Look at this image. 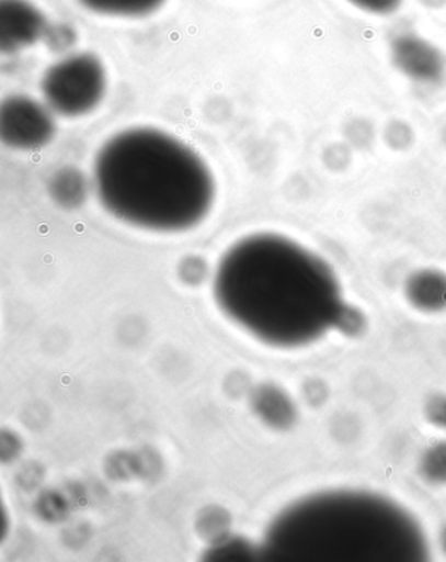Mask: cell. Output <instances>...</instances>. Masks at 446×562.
Instances as JSON below:
<instances>
[{
  "label": "cell",
  "mask_w": 446,
  "mask_h": 562,
  "mask_svg": "<svg viewBox=\"0 0 446 562\" xmlns=\"http://www.w3.org/2000/svg\"><path fill=\"white\" fill-rule=\"evenodd\" d=\"M213 289L221 313L268 347H308L346 316L327 263L272 233L233 243L215 269Z\"/></svg>",
  "instance_id": "obj_1"
},
{
  "label": "cell",
  "mask_w": 446,
  "mask_h": 562,
  "mask_svg": "<svg viewBox=\"0 0 446 562\" xmlns=\"http://www.w3.org/2000/svg\"><path fill=\"white\" fill-rule=\"evenodd\" d=\"M101 206L146 232L178 234L211 212L216 187L207 162L174 135L131 127L107 139L93 166Z\"/></svg>",
  "instance_id": "obj_2"
},
{
  "label": "cell",
  "mask_w": 446,
  "mask_h": 562,
  "mask_svg": "<svg viewBox=\"0 0 446 562\" xmlns=\"http://www.w3.org/2000/svg\"><path fill=\"white\" fill-rule=\"evenodd\" d=\"M106 71L100 58L77 53L52 65L41 80L44 103L54 114L77 119L90 114L106 93Z\"/></svg>",
  "instance_id": "obj_3"
},
{
  "label": "cell",
  "mask_w": 446,
  "mask_h": 562,
  "mask_svg": "<svg viewBox=\"0 0 446 562\" xmlns=\"http://www.w3.org/2000/svg\"><path fill=\"white\" fill-rule=\"evenodd\" d=\"M402 470L412 492L435 506L446 507V428L432 426L411 439Z\"/></svg>",
  "instance_id": "obj_4"
},
{
  "label": "cell",
  "mask_w": 446,
  "mask_h": 562,
  "mask_svg": "<svg viewBox=\"0 0 446 562\" xmlns=\"http://www.w3.org/2000/svg\"><path fill=\"white\" fill-rule=\"evenodd\" d=\"M54 116L45 103L25 94H12L0 106V139L13 150H41L56 137Z\"/></svg>",
  "instance_id": "obj_5"
},
{
  "label": "cell",
  "mask_w": 446,
  "mask_h": 562,
  "mask_svg": "<svg viewBox=\"0 0 446 562\" xmlns=\"http://www.w3.org/2000/svg\"><path fill=\"white\" fill-rule=\"evenodd\" d=\"M389 53L396 69L415 83L435 85L444 77L443 53L414 31L396 32L389 41Z\"/></svg>",
  "instance_id": "obj_6"
},
{
  "label": "cell",
  "mask_w": 446,
  "mask_h": 562,
  "mask_svg": "<svg viewBox=\"0 0 446 562\" xmlns=\"http://www.w3.org/2000/svg\"><path fill=\"white\" fill-rule=\"evenodd\" d=\"M50 26L30 0H0V50L15 54L43 40Z\"/></svg>",
  "instance_id": "obj_7"
},
{
  "label": "cell",
  "mask_w": 446,
  "mask_h": 562,
  "mask_svg": "<svg viewBox=\"0 0 446 562\" xmlns=\"http://www.w3.org/2000/svg\"><path fill=\"white\" fill-rule=\"evenodd\" d=\"M404 307L424 319L446 315V272L441 268H418L405 274L400 284Z\"/></svg>",
  "instance_id": "obj_8"
},
{
  "label": "cell",
  "mask_w": 446,
  "mask_h": 562,
  "mask_svg": "<svg viewBox=\"0 0 446 562\" xmlns=\"http://www.w3.org/2000/svg\"><path fill=\"white\" fill-rule=\"evenodd\" d=\"M357 411L359 409H351L348 406H331L327 411L324 436L328 445L336 451H353L367 438V422Z\"/></svg>",
  "instance_id": "obj_9"
},
{
  "label": "cell",
  "mask_w": 446,
  "mask_h": 562,
  "mask_svg": "<svg viewBox=\"0 0 446 562\" xmlns=\"http://www.w3.org/2000/svg\"><path fill=\"white\" fill-rule=\"evenodd\" d=\"M49 193L57 205L65 209H76L87 200L88 181L79 169L66 167L52 176Z\"/></svg>",
  "instance_id": "obj_10"
},
{
  "label": "cell",
  "mask_w": 446,
  "mask_h": 562,
  "mask_svg": "<svg viewBox=\"0 0 446 562\" xmlns=\"http://www.w3.org/2000/svg\"><path fill=\"white\" fill-rule=\"evenodd\" d=\"M84 10L112 18H145L161 9L167 0H78Z\"/></svg>",
  "instance_id": "obj_11"
},
{
  "label": "cell",
  "mask_w": 446,
  "mask_h": 562,
  "mask_svg": "<svg viewBox=\"0 0 446 562\" xmlns=\"http://www.w3.org/2000/svg\"><path fill=\"white\" fill-rule=\"evenodd\" d=\"M428 526V547L437 557L446 558V507L436 509V516Z\"/></svg>",
  "instance_id": "obj_12"
},
{
  "label": "cell",
  "mask_w": 446,
  "mask_h": 562,
  "mask_svg": "<svg viewBox=\"0 0 446 562\" xmlns=\"http://www.w3.org/2000/svg\"><path fill=\"white\" fill-rule=\"evenodd\" d=\"M355 9L374 16H390L401 9L403 0H347Z\"/></svg>",
  "instance_id": "obj_13"
}]
</instances>
